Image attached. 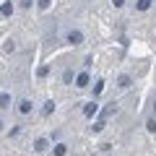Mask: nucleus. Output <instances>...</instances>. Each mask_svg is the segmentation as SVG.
<instances>
[{"label":"nucleus","mask_w":156,"mask_h":156,"mask_svg":"<svg viewBox=\"0 0 156 156\" xmlns=\"http://www.w3.org/2000/svg\"><path fill=\"white\" fill-rule=\"evenodd\" d=\"M65 42L68 44H81V42H83V34L78 31V29H70V31L65 34Z\"/></svg>","instance_id":"nucleus-1"},{"label":"nucleus","mask_w":156,"mask_h":156,"mask_svg":"<svg viewBox=\"0 0 156 156\" xmlns=\"http://www.w3.org/2000/svg\"><path fill=\"white\" fill-rule=\"evenodd\" d=\"M47 148H50V138H37L34 140V151L37 154H44Z\"/></svg>","instance_id":"nucleus-2"},{"label":"nucleus","mask_w":156,"mask_h":156,"mask_svg":"<svg viewBox=\"0 0 156 156\" xmlns=\"http://www.w3.org/2000/svg\"><path fill=\"white\" fill-rule=\"evenodd\" d=\"M89 81H91V78H89V73H78V76H76V86H78V89H86V86H89Z\"/></svg>","instance_id":"nucleus-3"},{"label":"nucleus","mask_w":156,"mask_h":156,"mask_svg":"<svg viewBox=\"0 0 156 156\" xmlns=\"http://www.w3.org/2000/svg\"><path fill=\"white\" fill-rule=\"evenodd\" d=\"M31 109H34V104L29 99H18V112H21V115H29Z\"/></svg>","instance_id":"nucleus-4"},{"label":"nucleus","mask_w":156,"mask_h":156,"mask_svg":"<svg viewBox=\"0 0 156 156\" xmlns=\"http://www.w3.org/2000/svg\"><path fill=\"white\" fill-rule=\"evenodd\" d=\"M96 112H99V104H96V101H89V104L83 107V115H86V117H94Z\"/></svg>","instance_id":"nucleus-5"},{"label":"nucleus","mask_w":156,"mask_h":156,"mask_svg":"<svg viewBox=\"0 0 156 156\" xmlns=\"http://www.w3.org/2000/svg\"><path fill=\"white\" fill-rule=\"evenodd\" d=\"M13 104V99H11V94H5V91H3V94H0V109H8V107Z\"/></svg>","instance_id":"nucleus-6"},{"label":"nucleus","mask_w":156,"mask_h":156,"mask_svg":"<svg viewBox=\"0 0 156 156\" xmlns=\"http://www.w3.org/2000/svg\"><path fill=\"white\" fill-rule=\"evenodd\" d=\"M52 112H55V101H52V99H47V101H44V107H42V115H44V117H50Z\"/></svg>","instance_id":"nucleus-7"},{"label":"nucleus","mask_w":156,"mask_h":156,"mask_svg":"<svg viewBox=\"0 0 156 156\" xmlns=\"http://www.w3.org/2000/svg\"><path fill=\"white\" fill-rule=\"evenodd\" d=\"M154 5V0H135V11H148Z\"/></svg>","instance_id":"nucleus-8"},{"label":"nucleus","mask_w":156,"mask_h":156,"mask_svg":"<svg viewBox=\"0 0 156 156\" xmlns=\"http://www.w3.org/2000/svg\"><path fill=\"white\" fill-rule=\"evenodd\" d=\"M11 13H13V3H11V0H5V3L0 5V16H11Z\"/></svg>","instance_id":"nucleus-9"},{"label":"nucleus","mask_w":156,"mask_h":156,"mask_svg":"<svg viewBox=\"0 0 156 156\" xmlns=\"http://www.w3.org/2000/svg\"><path fill=\"white\" fill-rule=\"evenodd\" d=\"M52 154H55V156H65V154H68V146H65V143H55Z\"/></svg>","instance_id":"nucleus-10"},{"label":"nucleus","mask_w":156,"mask_h":156,"mask_svg":"<svg viewBox=\"0 0 156 156\" xmlns=\"http://www.w3.org/2000/svg\"><path fill=\"white\" fill-rule=\"evenodd\" d=\"M130 83H133V78H130V76H120V78H117V86H120V89H128Z\"/></svg>","instance_id":"nucleus-11"},{"label":"nucleus","mask_w":156,"mask_h":156,"mask_svg":"<svg viewBox=\"0 0 156 156\" xmlns=\"http://www.w3.org/2000/svg\"><path fill=\"white\" fill-rule=\"evenodd\" d=\"M104 125H107L104 120H96V122L91 125V133H101V130H104Z\"/></svg>","instance_id":"nucleus-12"},{"label":"nucleus","mask_w":156,"mask_h":156,"mask_svg":"<svg viewBox=\"0 0 156 156\" xmlns=\"http://www.w3.org/2000/svg\"><path fill=\"white\" fill-rule=\"evenodd\" d=\"M146 130H148V133H156V117H148V120H146Z\"/></svg>","instance_id":"nucleus-13"},{"label":"nucleus","mask_w":156,"mask_h":156,"mask_svg":"<svg viewBox=\"0 0 156 156\" xmlns=\"http://www.w3.org/2000/svg\"><path fill=\"white\" fill-rule=\"evenodd\" d=\"M47 73H50V68H47V65H39V70H37L39 78H47Z\"/></svg>","instance_id":"nucleus-14"},{"label":"nucleus","mask_w":156,"mask_h":156,"mask_svg":"<svg viewBox=\"0 0 156 156\" xmlns=\"http://www.w3.org/2000/svg\"><path fill=\"white\" fill-rule=\"evenodd\" d=\"M3 50H5V52H13V50H16V42H13V39H11V42H5V47H3Z\"/></svg>","instance_id":"nucleus-15"},{"label":"nucleus","mask_w":156,"mask_h":156,"mask_svg":"<svg viewBox=\"0 0 156 156\" xmlns=\"http://www.w3.org/2000/svg\"><path fill=\"white\" fill-rule=\"evenodd\" d=\"M62 81H65V83H70V81H73V70H65V73H62Z\"/></svg>","instance_id":"nucleus-16"},{"label":"nucleus","mask_w":156,"mask_h":156,"mask_svg":"<svg viewBox=\"0 0 156 156\" xmlns=\"http://www.w3.org/2000/svg\"><path fill=\"white\" fill-rule=\"evenodd\" d=\"M50 3H52V0H39V11H47V8H50Z\"/></svg>","instance_id":"nucleus-17"},{"label":"nucleus","mask_w":156,"mask_h":156,"mask_svg":"<svg viewBox=\"0 0 156 156\" xmlns=\"http://www.w3.org/2000/svg\"><path fill=\"white\" fill-rule=\"evenodd\" d=\"M101 89H104V81H96V86H94V94H101Z\"/></svg>","instance_id":"nucleus-18"},{"label":"nucleus","mask_w":156,"mask_h":156,"mask_svg":"<svg viewBox=\"0 0 156 156\" xmlns=\"http://www.w3.org/2000/svg\"><path fill=\"white\" fill-rule=\"evenodd\" d=\"M112 5H115V8H122V5H125V0H112Z\"/></svg>","instance_id":"nucleus-19"},{"label":"nucleus","mask_w":156,"mask_h":156,"mask_svg":"<svg viewBox=\"0 0 156 156\" xmlns=\"http://www.w3.org/2000/svg\"><path fill=\"white\" fill-rule=\"evenodd\" d=\"M21 5H23V8H29V5H31V0H21Z\"/></svg>","instance_id":"nucleus-20"},{"label":"nucleus","mask_w":156,"mask_h":156,"mask_svg":"<svg viewBox=\"0 0 156 156\" xmlns=\"http://www.w3.org/2000/svg\"><path fill=\"white\" fill-rule=\"evenodd\" d=\"M154 117H156V101H154Z\"/></svg>","instance_id":"nucleus-21"},{"label":"nucleus","mask_w":156,"mask_h":156,"mask_svg":"<svg viewBox=\"0 0 156 156\" xmlns=\"http://www.w3.org/2000/svg\"><path fill=\"white\" fill-rule=\"evenodd\" d=\"M0 130H3V120H0Z\"/></svg>","instance_id":"nucleus-22"}]
</instances>
